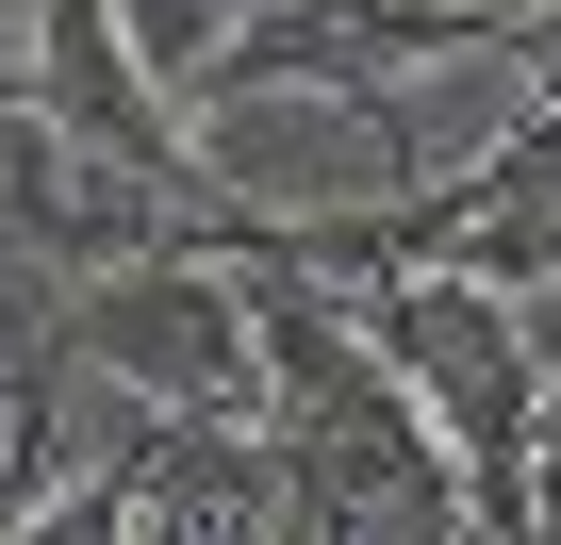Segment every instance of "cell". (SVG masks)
I'll return each mask as SVG.
<instances>
[{"label": "cell", "instance_id": "6da1fadb", "mask_svg": "<svg viewBox=\"0 0 561 545\" xmlns=\"http://www.w3.org/2000/svg\"><path fill=\"white\" fill-rule=\"evenodd\" d=\"M67 364L83 381H116L133 413H165V430H264V381H248V282L231 264H116V282H83L67 298Z\"/></svg>", "mask_w": 561, "mask_h": 545}, {"label": "cell", "instance_id": "7a4b0ae2", "mask_svg": "<svg viewBox=\"0 0 561 545\" xmlns=\"http://www.w3.org/2000/svg\"><path fill=\"white\" fill-rule=\"evenodd\" d=\"M231 18H248V0H116V34H133V67H149V100H165V116H182V100L215 83Z\"/></svg>", "mask_w": 561, "mask_h": 545}]
</instances>
